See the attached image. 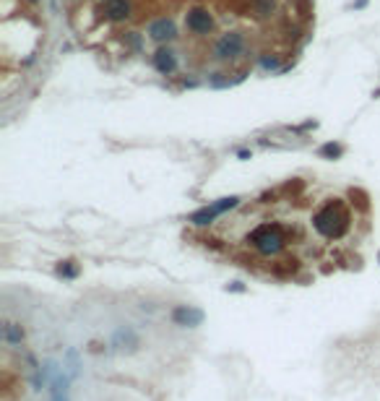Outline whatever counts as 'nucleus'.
Listing matches in <instances>:
<instances>
[{
	"mask_svg": "<svg viewBox=\"0 0 380 401\" xmlns=\"http://www.w3.org/2000/svg\"><path fill=\"white\" fill-rule=\"evenodd\" d=\"M378 258H380V255H378Z\"/></svg>",
	"mask_w": 380,
	"mask_h": 401,
	"instance_id": "nucleus-18",
	"label": "nucleus"
},
{
	"mask_svg": "<svg viewBox=\"0 0 380 401\" xmlns=\"http://www.w3.org/2000/svg\"><path fill=\"white\" fill-rule=\"evenodd\" d=\"M154 65H156V71L159 73H172L174 68H177V60H174V52L172 50H159L156 55H154Z\"/></svg>",
	"mask_w": 380,
	"mask_h": 401,
	"instance_id": "nucleus-9",
	"label": "nucleus"
},
{
	"mask_svg": "<svg viewBox=\"0 0 380 401\" xmlns=\"http://www.w3.org/2000/svg\"><path fill=\"white\" fill-rule=\"evenodd\" d=\"M81 274V266L76 261H60L55 266V276L57 279H68V282H73V279H78Z\"/></svg>",
	"mask_w": 380,
	"mask_h": 401,
	"instance_id": "nucleus-12",
	"label": "nucleus"
},
{
	"mask_svg": "<svg viewBox=\"0 0 380 401\" xmlns=\"http://www.w3.org/2000/svg\"><path fill=\"white\" fill-rule=\"evenodd\" d=\"M242 50H245V39H242V34H237V32L222 34V37L216 39V44H214V55H216L219 60L237 57V55H242Z\"/></svg>",
	"mask_w": 380,
	"mask_h": 401,
	"instance_id": "nucleus-4",
	"label": "nucleus"
},
{
	"mask_svg": "<svg viewBox=\"0 0 380 401\" xmlns=\"http://www.w3.org/2000/svg\"><path fill=\"white\" fill-rule=\"evenodd\" d=\"M286 243V229L279 222H261L253 227V232L247 234V248L258 258H276L284 253Z\"/></svg>",
	"mask_w": 380,
	"mask_h": 401,
	"instance_id": "nucleus-2",
	"label": "nucleus"
},
{
	"mask_svg": "<svg viewBox=\"0 0 380 401\" xmlns=\"http://www.w3.org/2000/svg\"><path fill=\"white\" fill-rule=\"evenodd\" d=\"M0 336H3L5 344H21L24 342V328L19 326V323H3V328H0Z\"/></svg>",
	"mask_w": 380,
	"mask_h": 401,
	"instance_id": "nucleus-10",
	"label": "nucleus"
},
{
	"mask_svg": "<svg viewBox=\"0 0 380 401\" xmlns=\"http://www.w3.org/2000/svg\"><path fill=\"white\" fill-rule=\"evenodd\" d=\"M115 346L133 352V349H138V346H141V336L135 334L131 326H123V328H117V331H115Z\"/></svg>",
	"mask_w": 380,
	"mask_h": 401,
	"instance_id": "nucleus-7",
	"label": "nucleus"
},
{
	"mask_svg": "<svg viewBox=\"0 0 380 401\" xmlns=\"http://www.w3.org/2000/svg\"><path fill=\"white\" fill-rule=\"evenodd\" d=\"M240 203V198L237 195H229V198H219L216 203H214V209L219 211V214H224V211H229V209H234Z\"/></svg>",
	"mask_w": 380,
	"mask_h": 401,
	"instance_id": "nucleus-15",
	"label": "nucleus"
},
{
	"mask_svg": "<svg viewBox=\"0 0 380 401\" xmlns=\"http://www.w3.org/2000/svg\"><path fill=\"white\" fill-rule=\"evenodd\" d=\"M216 216H219V211L214 209V203H211V206H203V209L195 211V214H190V222H193L195 227H209Z\"/></svg>",
	"mask_w": 380,
	"mask_h": 401,
	"instance_id": "nucleus-11",
	"label": "nucleus"
},
{
	"mask_svg": "<svg viewBox=\"0 0 380 401\" xmlns=\"http://www.w3.org/2000/svg\"><path fill=\"white\" fill-rule=\"evenodd\" d=\"M185 24L193 34H209L211 26H214V19H211V13L206 8H193V11H188Z\"/></svg>",
	"mask_w": 380,
	"mask_h": 401,
	"instance_id": "nucleus-5",
	"label": "nucleus"
},
{
	"mask_svg": "<svg viewBox=\"0 0 380 401\" xmlns=\"http://www.w3.org/2000/svg\"><path fill=\"white\" fill-rule=\"evenodd\" d=\"M203 318H206V313L193 305H174L170 313V321L180 328H198L203 323Z\"/></svg>",
	"mask_w": 380,
	"mask_h": 401,
	"instance_id": "nucleus-3",
	"label": "nucleus"
},
{
	"mask_svg": "<svg viewBox=\"0 0 380 401\" xmlns=\"http://www.w3.org/2000/svg\"><path fill=\"white\" fill-rule=\"evenodd\" d=\"M104 13H107L110 21H125L131 16V3H128V0H110Z\"/></svg>",
	"mask_w": 380,
	"mask_h": 401,
	"instance_id": "nucleus-8",
	"label": "nucleus"
},
{
	"mask_svg": "<svg viewBox=\"0 0 380 401\" xmlns=\"http://www.w3.org/2000/svg\"><path fill=\"white\" fill-rule=\"evenodd\" d=\"M276 11H279L276 0H253V13L258 19H271Z\"/></svg>",
	"mask_w": 380,
	"mask_h": 401,
	"instance_id": "nucleus-13",
	"label": "nucleus"
},
{
	"mask_svg": "<svg viewBox=\"0 0 380 401\" xmlns=\"http://www.w3.org/2000/svg\"><path fill=\"white\" fill-rule=\"evenodd\" d=\"M174 34H177V29H174L172 19H159V21H154V24L149 26V37L154 42H167V39H172Z\"/></svg>",
	"mask_w": 380,
	"mask_h": 401,
	"instance_id": "nucleus-6",
	"label": "nucleus"
},
{
	"mask_svg": "<svg viewBox=\"0 0 380 401\" xmlns=\"http://www.w3.org/2000/svg\"><path fill=\"white\" fill-rule=\"evenodd\" d=\"M261 65L266 68V71H271V68H279V55H263V57H261Z\"/></svg>",
	"mask_w": 380,
	"mask_h": 401,
	"instance_id": "nucleus-16",
	"label": "nucleus"
},
{
	"mask_svg": "<svg viewBox=\"0 0 380 401\" xmlns=\"http://www.w3.org/2000/svg\"><path fill=\"white\" fill-rule=\"evenodd\" d=\"M227 292H247V286L242 282H232V284H227Z\"/></svg>",
	"mask_w": 380,
	"mask_h": 401,
	"instance_id": "nucleus-17",
	"label": "nucleus"
},
{
	"mask_svg": "<svg viewBox=\"0 0 380 401\" xmlns=\"http://www.w3.org/2000/svg\"><path fill=\"white\" fill-rule=\"evenodd\" d=\"M352 222H354L352 209L341 198L323 201L321 206L313 211V216H310L313 229L321 234L323 240H344L349 234V229H352Z\"/></svg>",
	"mask_w": 380,
	"mask_h": 401,
	"instance_id": "nucleus-1",
	"label": "nucleus"
},
{
	"mask_svg": "<svg viewBox=\"0 0 380 401\" xmlns=\"http://www.w3.org/2000/svg\"><path fill=\"white\" fill-rule=\"evenodd\" d=\"M318 154L325 156V159H339L341 154H344V146H341V143H333V141H328V143H323V146L318 149Z\"/></svg>",
	"mask_w": 380,
	"mask_h": 401,
	"instance_id": "nucleus-14",
	"label": "nucleus"
}]
</instances>
